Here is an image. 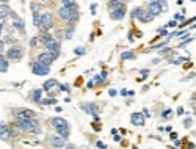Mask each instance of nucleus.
<instances>
[{"instance_id": "nucleus-1", "label": "nucleus", "mask_w": 196, "mask_h": 149, "mask_svg": "<svg viewBox=\"0 0 196 149\" xmlns=\"http://www.w3.org/2000/svg\"><path fill=\"white\" fill-rule=\"evenodd\" d=\"M60 17L66 22H76L79 19V10L76 5H63L58 11Z\"/></svg>"}, {"instance_id": "nucleus-2", "label": "nucleus", "mask_w": 196, "mask_h": 149, "mask_svg": "<svg viewBox=\"0 0 196 149\" xmlns=\"http://www.w3.org/2000/svg\"><path fill=\"white\" fill-rule=\"evenodd\" d=\"M17 127L22 129V130H27V132H33V134H39V132H41V127H39L38 121H36L35 118L19 119V123H17Z\"/></svg>"}, {"instance_id": "nucleus-3", "label": "nucleus", "mask_w": 196, "mask_h": 149, "mask_svg": "<svg viewBox=\"0 0 196 149\" xmlns=\"http://www.w3.org/2000/svg\"><path fill=\"white\" fill-rule=\"evenodd\" d=\"M52 124H53L55 129H57V132L60 135H63L64 138L69 135V124H68L66 119H63V118H53L52 119Z\"/></svg>"}, {"instance_id": "nucleus-4", "label": "nucleus", "mask_w": 196, "mask_h": 149, "mask_svg": "<svg viewBox=\"0 0 196 149\" xmlns=\"http://www.w3.org/2000/svg\"><path fill=\"white\" fill-rule=\"evenodd\" d=\"M132 17H137V19L141 21V22H151L154 19V16L149 11L143 10V8H135V10L132 11Z\"/></svg>"}, {"instance_id": "nucleus-5", "label": "nucleus", "mask_w": 196, "mask_h": 149, "mask_svg": "<svg viewBox=\"0 0 196 149\" xmlns=\"http://www.w3.org/2000/svg\"><path fill=\"white\" fill-rule=\"evenodd\" d=\"M44 46H46V49H47V52L53 53V57H55V58H57L58 55H60V44H58V41L55 39V38L47 39V41L44 42Z\"/></svg>"}, {"instance_id": "nucleus-6", "label": "nucleus", "mask_w": 196, "mask_h": 149, "mask_svg": "<svg viewBox=\"0 0 196 149\" xmlns=\"http://www.w3.org/2000/svg\"><path fill=\"white\" fill-rule=\"evenodd\" d=\"M32 71H33L35 76H47V74L50 72V68L42 64V63H39V61H35L32 64Z\"/></svg>"}, {"instance_id": "nucleus-7", "label": "nucleus", "mask_w": 196, "mask_h": 149, "mask_svg": "<svg viewBox=\"0 0 196 149\" xmlns=\"http://www.w3.org/2000/svg\"><path fill=\"white\" fill-rule=\"evenodd\" d=\"M53 25V19H52V14L50 13H41V29L42 30H49L52 29Z\"/></svg>"}, {"instance_id": "nucleus-8", "label": "nucleus", "mask_w": 196, "mask_h": 149, "mask_svg": "<svg viewBox=\"0 0 196 149\" xmlns=\"http://www.w3.org/2000/svg\"><path fill=\"white\" fill-rule=\"evenodd\" d=\"M126 16V6L121 3L118 8H113V10H111V13H110V17L113 21H121L123 19V17Z\"/></svg>"}, {"instance_id": "nucleus-9", "label": "nucleus", "mask_w": 196, "mask_h": 149, "mask_svg": "<svg viewBox=\"0 0 196 149\" xmlns=\"http://www.w3.org/2000/svg\"><path fill=\"white\" fill-rule=\"evenodd\" d=\"M14 116L17 119H29V118H36L35 111L32 110H27V108H19V110H14Z\"/></svg>"}, {"instance_id": "nucleus-10", "label": "nucleus", "mask_w": 196, "mask_h": 149, "mask_svg": "<svg viewBox=\"0 0 196 149\" xmlns=\"http://www.w3.org/2000/svg\"><path fill=\"white\" fill-rule=\"evenodd\" d=\"M53 60H55L53 53H50V52H42V53L38 55V60H36V61H39V63L46 64V66H50Z\"/></svg>"}, {"instance_id": "nucleus-11", "label": "nucleus", "mask_w": 196, "mask_h": 149, "mask_svg": "<svg viewBox=\"0 0 196 149\" xmlns=\"http://www.w3.org/2000/svg\"><path fill=\"white\" fill-rule=\"evenodd\" d=\"M21 57H22V47L13 46L11 49H8V58L10 60H21Z\"/></svg>"}, {"instance_id": "nucleus-12", "label": "nucleus", "mask_w": 196, "mask_h": 149, "mask_svg": "<svg viewBox=\"0 0 196 149\" xmlns=\"http://www.w3.org/2000/svg\"><path fill=\"white\" fill-rule=\"evenodd\" d=\"M0 138L3 141H8L11 138V130H10V126H6L5 123H0Z\"/></svg>"}, {"instance_id": "nucleus-13", "label": "nucleus", "mask_w": 196, "mask_h": 149, "mask_svg": "<svg viewBox=\"0 0 196 149\" xmlns=\"http://www.w3.org/2000/svg\"><path fill=\"white\" fill-rule=\"evenodd\" d=\"M64 140H66V138H64L63 135H53V137H50V140H49V141H50V144L53 146V147H63L64 146Z\"/></svg>"}, {"instance_id": "nucleus-14", "label": "nucleus", "mask_w": 196, "mask_h": 149, "mask_svg": "<svg viewBox=\"0 0 196 149\" xmlns=\"http://www.w3.org/2000/svg\"><path fill=\"white\" fill-rule=\"evenodd\" d=\"M80 107H82V110L85 111V113H88V115H97V113H99V107H97L96 104H82Z\"/></svg>"}, {"instance_id": "nucleus-15", "label": "nucleus", "mask_w": 196, "mask_h": 149, "mask_svg": "<svg viewBox=\"0 0 196 149\" xmlns=\"http://www.w3.org/2000/svg\"><path fill=\"white\" fill-rule=\"evenodd\" d=\"M130 121L133 123V126H138V127L144 126V116H143V113H132Z\"/></svg>"}, {"instance_id": "nucleus-16", "label": "nucleus", "mask_w": 196, "mask_h": 149, "mask_svg": "<svg viewBox=\"0 0 196 149\" xmlns=\"http://www.w3.org/2000/svg\"><path fill=\"white\" fill-rule=\"evenodd\" d=\"M11 14V17H13V24H14V27H16V29L17 30H19V32H25V27H24V21L22 19H19V17H17L16 16V13H10Z\"/></svg>"}, {"instance_id": "nucleus-17", "label": "nucleus", "mask_w": 196, "mask_h": 149, "mask_svg": "<svg viewBox=\"0 0 196 149\" xmlns=\"http://www.w3.org/2000/svg\"><path fill=\"white\" fill-rule=\"evenodd\" d=\"M147 11L151 13L152 16H157V14H160V13H162L160 6H158V3H157V0H154V2H151V3L147 5Z\"/></svg>"}, {"instance_id": "nucleus-18", "label": "nucleus", "mask_w": 196, "mask_h": 149, "mask_svg": "<svg viewBox=\"0 0 196 149\" xmlns=\"http://www.w3.org/2000/svg\"><path fill=\"white\" fill-rule=\"evenodd\" d=\"M57 85H58L57 80H55V79H50V80H47V82H46L44 85H42V90H44V91H50L52 88H55Z\"/></svg>"}, {"instance_id": "nucleus-19", "label": "nucleus", "mask_w": 196, "mask_h": 149, "mask_svg": "<svg viewBox=\"0 0 196 149\" xmlns=\"http://www.w3.org/2000/svg\"><path fill=\"white\" fill-rule=\"evenodd\" d=\"M5 71H8V63H6V60L3 58L2 52H0V72H5Z\"/></svg>"}, {"instance_id": "nucleus-20", "label": "nucleus", "mask_w": 196, "mask_h": 149, "mask_svg": "<svg viewBox=\"0 0 196 149\" xmlns=\"http://www.w3.org/2000/svg\"><path fill=\"white\" fill-rule=\"evenodd\" d=\"M10 13L11 11H10V8H8L6 5H0V17H3V19H5Z\"/></svg>"}, {"instance_id": "nucleus-21", "label": "nucleus", "mask_w": 196, "mask_h": 149, "mask_svg": "<svg viewBox=\"0 0 196 149\" xmlns=\"http://www.w3.org/2000/svg\"><path fill=\"white\" fill-rule=\"evenodd\" d=\"M33 24L35 27H41V13H33Z\"/></svg>"}, {"instance_id": "nucleus-22", "label": "nucleus", "mask_w": 196, "mask_h": 149, "mask_svg": "<svg viewBox=\"0 0 196 149\" xmlns=\"http://www.w3.org/2000/svg\"><path fill=\"white\" fill-rule=\"evenodd\" d=\"M41 96H42V91L41 90H35L33 94H32V97H33L35 102H41Z\"/></svg>"}, {"instance_id": "nucleus-23", "label": "nucleus", "mask_w": 196, "mask_h": 149, "mask_svg": "<svg viewBox=\"0 0 196 149\" xmlns=\"http://www.w3.org/2000/svg\"><path fill=\"white\" fill-rule=\"evenodd\" d=\"M121 58H123V60H133L135 53L133 52H123V53H121Z\"/></svg>"}, {"instance_id": "nucleus-24", "label": "nucleus", "mask_w": 196, "mask_h": 149, "mask_svg": "<svg viewBox=\"0 0 196 149\" xmlns=\"http://www.w3.org/2000/svg\"><path fill=\"white\" fill-rule=\"evenodd\" d=\"M157 3H158V6H160V10H162V11H166V10H168V3H166V0H157Z\"/></svg>"}, {"instance_id": "nucleus-25", "label": "nucleus", "mask_w": 196, "mask_h": 149, "mask_svg": "<svg viewBox=\"0 0 196 149\" xmlns=\"http://www.w3.org/2000/svg\"><path fill=\"white\" fill-rule=\"evenodd\" d=\"M121 3H123V2H119V0H110V2H108V6L113 10V8H118Z\"/></svg>"}, {"instance_id": "nucleus-26", "label": "nucleus", "mask_w": 196, "mask_h": 149, "mask_svg": "<svg viewBox=\"0 0 196 149\" xmlns=\"http://www.w3.org/2000/svg\"><path fill=\"white\" fill-rule=\"evenodd\" d=\"M184 126H185L187 129H188V127H191V126H193V119H191V118H187V119L184 121Z\"/></svg>"}, {"instance_id": "nucleus-27", "label": "nucleus", "mask_w": 196, "mask_h": 149, "mask_svg": "<svg viewBox=\"0 0 196 149\" xmlns=\"http://www.w3.org/2000/svg\"><path fill=\"white\" fill-rule=\"evenodd\" d=\"M74 52H76V55H83V53H85V47L79 46V47H76V50H74Z\"/></svg>"}, {"instance_id": "nucleus-28", "label": "nucleus", "mask_w": 196, "mask_h": 149, "mask_svg": "<svg viewBox=\"0 0 196 149\" xmlns=\"http://www.w3.org/2000/svg\"><path fill=\"white\" fill-rule=\"evenodd\" d=\"M55 99H46V100H41V104H46V105H52V104H55Z\"/></svg>"}, {"instance_id": "nucleus-29", "label": "nucleus", "mask_w": 196, "mask_h": 149, "mask_svg": "<svg viewBox=\"0 0 196 149\" xmlns=\"http://www.w3.org/2000/svg\"><path fill=\"white\" fill-rule=\"evenodd\" d=\"M32 11H33V13H39V5L33 2V3H32Z\"/></svg>"}, {"instance_id": "nucleus-30", "label": "nucleus", "mask_w": 196, "mask_h": 149, "mask_svg": "<svg viewBox=\"0 0 196 149\" xmlns=\"http://www.w3.org/2000/svg\"><path fill=\"white\" fill-rule=\"evenodd\" d=\"M63 5H76V0H61Z\"/></svg>"}, {"instance_id": "nucleus-31", "label": "nucleus", "mask_w": 196, "mask_h": 149, "mask_svg": "<svg viewBox=\"0 0 196 149\" xmlns=\"http://www.w3.org/2000/svg\"><path fill=\"white\" fill-rule=\"evenodd\" d=\"M171 113H173V111H171V110H165L162 116H163V118H170V116H171Z\"/></svg>"}, {"instance_id": "nucleus-32", "label": "nucleus", "mask_w": 196, "mask_h": 149, "mask_svg": "<svg viewBox=\"0 0 196 149\" xmlns=\"http://www.w3.org/2000/svg\"><path fill=\"white\" fill-rule=\"evenodd\" d=\"M3 24H5V19L0 17V36H2V30H3Z\"/></svg>"}, {"instance_id": "nucleus-33", "label": "nucleus", "mask_w": 196, "mask_h": 149, "mask_svg": "<svg viewBox=\"0 0 196 149\" xmlns=\"http://www.w3.org/2000/svg\"><path fill=\"white\" fill-rule=\"evenodd\" d=\"M36 44H38V39H36V38H32V39H30V46H32V47H35Z\"/></svg>"}, {"instance_id": "nucleus-34", "label": "nucleus", "mask_w": 196, "mask_h": 149, "mask_svg": "<svg viewBox=\"0 0 196 149\" xmlns=\"http://www.w3.org/2000/svg\"><path fill=\"white\" fill-rule=\"evenodd\" d=\"M177 115H184V108H182V107L177 108Z\"/></svg>"}, {"instance_id": "nucleus-35", "label": "nucleus", "mask_w": 196, "mask_h": 149, "mask_svg": "<svg viewBox=\"0 0 196 149\" xmlns=\"http://www.w3.org/2000/svg\"><path fill=\"white\" fill-rule=\"evenodd\" d=\"M96 146H97V147H105V144L102 143V141H97V143H96Z\"/></svg>"}, {"instance_id": "nucleus-36", "label": "nucleus", "mask_w": 196, "mask_h": 149, "mask_svg": "<svg viewBox=\"0 0 196 149\" xmlns=\"http://www.w3.org/2000/svg\"><path fill=\"white\" fill-rule=\"evenodd\" d=\"M3 49H5V46H3V41L0 39V52H3Z\"/></svg>"}, {"instance_id": "nucleus-37", "label": "nucleus", "mask_w": 196, "mask_h": 149, "mask_svg": "<svg viewBox=\"0 0 196 149\" xmlns=\"http://www.w3.org/2000/svg\"><path fill=\"white\" fill-rule=\"evenodd\" d=\"M61 90H63V91H69V86H68V85H61Z\"/></svg>"}, {"instance_id": "nucleus-38", "label": "nucleus", "mask_w": 196, "mask_h": 149, "mask_svg": "<svg viewBox=\"0 0 196 149\" xmlns=\"http://www.w3.org/2000/svg\"><path fill=\"white\" fill-rule=\"evenodd\" d=\"M166 27H176V22H174V21H171V22H170V24H168Z\"/></svg>"}, {"instance_id": "nucleus-39", "label": "nucleus", "mask_w": 196, "mask_h": 149, "mask_svg": "<svg viewBox=\"0 0 196 149\" xmlns=\"http://www.w3.org/2000/svg\"><path fill=\"white\" fill-rule=\"evenodd\" d=\"M119 2H126V0H119Z\"/></svg>"}, {"instance_id": "nucleus-40", "label": "nucleus", "mask_w": 196, "mask_h": 149, "mask_svg": "<svg viewBox=\"0 0 196 149\" xmlns=\"http://www.w3.org/2000/svg\"><path fill=\"white\" fill-rule=\"evenodd\" d=\"M2 2H6V0H2Z\"/></svg>"}]
</instances>
